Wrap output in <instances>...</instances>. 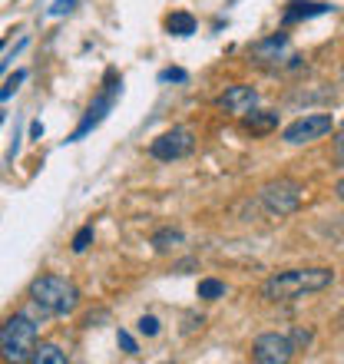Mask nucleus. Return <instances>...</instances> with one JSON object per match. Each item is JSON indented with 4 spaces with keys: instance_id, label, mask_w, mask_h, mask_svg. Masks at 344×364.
<instances>
[{
    "instance_id": "obj_15",
    "label": "nucleus",
    "mask_w": 344,
    "mask_h": 364,
    "mask_svg": "<svg viewBox=\"0 0 344 364\" xmlns=\"http://www.w3.org/2000/svg\"><path fill=\"white\" fill-rule=\"evenodd\" d=\"M30 364H67V351L57 345H37Z\"/></svg>"
},
{
    "instance_id": "obj_27",
    "label": "nucleus",
    "mask_w": 344,
    "mask_h": 364,
    "mask_svg": "<svg viewBox=\"0 0 344 364\" xmlns=\"http://www.w3.org/2000/svg\"><path fill=\"white\" fill-rule=\"evenodd\" d=\"M4 70H7V60H0V73H4Z\"/></svg>"
},
{
    "instance_id": "obj_14",
    "label": "nucleus",
    "mask_w": 344,
    "mask_h": 364,
    "mask_svg": "<svg viewBox=\"0 0 344 364\" xmlns=\"http://www.w3.org/2000/svg\"><path fill=\"white\" fill-rule=\"evenodd\" d=\"M182 245V232L179 229H159L153 235V249L159 252V255H166V252H172V249H179Z\"/></svg>"
},
{
    "instance_id": "obj_2",
    "label": "nucleus",
    "mask_w": 344,
    "mask_h": 364,
    "mask_svg": "<svg viewBox=\"0 0 344 364\" xmlns=\"http://www.w3.org/2000/svg\"><path fill=\"white\" fill-rule=\"evenodd\" d=\"M30 301L43 315H70L80 305V288L63 275H40L30 285Z\"/></svg>"
},
{
    "instance_id": "obj_1",
    "label": "nucleus",
    "mask_w": 344,
    "mask_h": 364,
    "mask_svg": "<svg viewBox=\"0 0 344 364\" xmlns=\"http://www.w3.org/2000/svg\"><path fill=\"white\" fill-rule=\"evenodd\" d=\"M331 282H335L331 269H288L265 278L262 298L272 305H285V301H295V298L311 295V291H325Z\"/></svg>"
},
{
    "instance_id": "obj_12",
    "label": "nucleus",
    "mask_w": 344,
    "mask_h": 364,
    "mask_svg": "<svg viewBox=\"0 0 344 364\" xmlns=\"http://www.w3.org/2000/svg\"><path fill=\"white\" fill-rule=\"evenodd\" d=\"M242 123L249 133H272L278 126V113H262V109H252V113L242 116Z\"/></svg>"
},
{
    "instance_id": "obj_4",
    "label": "nucleus",
    "mask_w": 344,
    "mask_h": 364,
    "mask_svg": "<svg viewBox=\"0 0 344 364\" xmlns=\"http://www.w3.org/2000/svg\"><path fill=\"white\" fill-rule=\"evenodd\" d=\"M301 196H305V186L291 176H278V179L265 182L258 189V199L272 215H291V212L301 205Z\"/></svg>"
},
{
    "instance_id": "obj_10",
    "label": "nucleus",
    "mask_w": 344,
    "mask_h": 364,
    "mask_svg": "<svg viewBox=\"0 0 344 364\" xmlns=\"http://www.w3.org/2000/svg\"><path fill=\"white\" fill-rule=\"evenodd\" d=\"M255 106H258V93L249 83H235V87H229L219 96V109H225V113H232V116H245V113H252Z\"/></svg>"
},
{
    "instance_id": "obj_5",
    "label": "nucleus",
    "mask_w": 344,
    "mask_h": 364,
    "mask_svg": "<svg viewBox=\"0 0 344 364\" xmlns=\"http://www.w3.org/2000/svg\"><path fill=\"white\" fill-rule=\"evenodd\" d=\"M119 87H123V83H119V80H116V73L109 70V73H106V90H103L100 96H96L93 103H90V109H86V116H83V123H80L77 129H73V136H70V143H77V139H83V136L90 133V129H96V126L103 123L106 113L113 109L116 96H119Z\"/></svg>"
},
{
    "instance_id": "obj_16",
    "label": "nucleus",
    "mask_w": 344,
    "mask_h": 364,
    "mask_svg": "<svg viewBox=\"0 0 344 364\" xmlns=\"http://www.w3.org/2000/svg\"><path fill=\"white\" fill-rule=\"evenodd\" d=\"M199 298H205V301L225 298V282H219V278H202L199 282Z\"/></svg>"
},
{
    "instance_id": "obj_13",
    "label": "nucleus",
    "mask_w": 344,
    "mask_h": 364,
    "mask_svg": "<svg viewBox=\"0 0 344 364\" xmlns=\"http://www.w3.org/2000/svg\"><path fill=\"white\" fill-rule=\"evenodd\" d=\"M166 30H169L172 37H192L195 33V17L186 14V10H176V14L166 17Z\"/></svg>"
},
{
    "instance_id": "obj_26",
    "label": "nucleus",
    "mask_w": 344,
    "mask_h": 364,
    "mask_svg": "<svg viewBox=\"0 0 344 364\" xmlns=\"http://www.w3.org/2000/svg\"><path fill=\"white\" fill-rule=\"evenodd\" d=\"M335 192H338V199L344 202V179H341V182H338V186H335Z\"/></svg>"
},
{
    "instance_id": "obj_3",
    "label": "nucleus",
    "mask_w": 344,
    "mask_h": 364,
    "mask_svg": "<svg viewBox=\"0 0 344 364\" xmlns=\"http://www.w3.org/2000/svg\"><path fill=\"white\" fill-rule=\"evenodd\" d=\"M37 351V321L30 315H14L0 325V358L7 364H30Z\"/></svg>"
},
{
    "instance_id": "obj_24",
    "label": "nucleus",
    "mask_w": 344,
    "mask_h": 364,
    "mask_svg": "<svg viewBox=\"0 0 344 364\" xmlns=\"http://www.w3.org/2000/svg\"><path fill=\"white\" fill-rule=\"evenodd\" d=\"M335 153H338V159H344V123H341V129H338V136H335Z\"/></svg>"
},
{
    "instance_id": "obj_9",
    "label": "nucleus",
    "mask_w": 344,
    "mask_h": 364,
    "mask_svg": "<svg viewBox=\"0 0 344 364\" xmlns=\"http://www.w3.org/2000/svg\"><path fill=\"white\" fill-rule=\"evenodd\" d=\"M331 116L328 113H311V116H301V119H295L291 126H285V133H281V139H285L288 146H301V143H315V139H321L325 133H331Z\"/></svg>"
},
{
    "instance_id": "obj_19",
    "label": "nucleus",
    "mask_w": 344,
    "mask_h": 364,
    "mask_svg": "<svg viewBox=\"0 0 344 364\" xmlns=\"http://www.w3.org/2000/svg\"><path fill=\"white\" fill-rule=\"evenodd\" d=\"M90 242H93V225H83V229L73 235V252H86Z\"/></svg>"
},
{
    "instance_id": "obj_6",
    "label": "nucleus",
    "mask_w": 344,
    "mask_h": 364,
    "mask_svg": "<svg viewBox=\"0 0 344 364\" xmlns=\"http://www.w3.org/2000/svg\"><path fill=\"white\" fill-rule=\"evenodd\" d=\"M192 149H195V136H192V129H186V126H176V129L156 136L153 143H149V156H153V159H163V163L186 159Z\"/></svg>"
},
{
    "instance_id": "obj_25",
    "label": "nucleus",
    "mask_w": 344,
    "mask_h": 364,
    "mask_svg": "<svg viewBox=\"0 0 344 364\" xmlns=\"http://www.w3.org/2000/svg\"><path fill=\"white\" fill-rule=\"evenodd\" d=\"M30 136H33V139H40V136H43V126L33 123V126H30Z\"/></svg>"
},
{
    "instance_id": "obj_23",
    "label": "nucleus",
    "mask_w": 344,
    "mask_h": 364,
    "mask_svg": "<svg viewBox=\"0 0 344 364\" xmlns=\"http://www.w3.org/2000/svg\"><path fill=\"white\" fill-rule=\"evenodd\" d=\"M291 341H295V348L308 345V341H311V331H305V328H295V331H291Z\"/></svg>"
},
{
    "instance_id": "obj_21",
    "label": "nucleus",
    "mask_w": 344,
    "mask_h": 364,
    "mask_svg": "<svg viewBox=\"0 0 344 364\" xmlns=\"http://www.w3.org/2000/svg\"><path fill=\"white\" fill-rule=\"evenodd\" d=\"M116 341H119V348H123L126 355H139V351H136V341L126 335V331H119V335H116Z\"/></svg>"
},
{
    "instance_id": "obj_18",
    "label": "nucleus",
    "mask_w": 344,
    "mask_h": 364,
    "mask_svg": "<svg viewBox=\"0 0 344 364\" xmlns=\"http://www.w3.org/2000/svg\"><path fill=\"white\" fill-rule=\"evenodd\" d=\"M23 80H27V73H23V70H17L14 77H7V83L0 87V100H10V96L17 93V87H20V83H23Z\"/></svg>"
},
{
    "instance_id": "obj_11",
    "label": "nucleus",
    "mask_w": 344,
    "mask_h": 364,
    "mask_svg": "<svg viewBox=\"0 0 344 364\" xmlns=\"http://www.w3.org/2000/svg\"><path fill=\"white\" fill-rule=\"evenodd\" d=\"M328 10H331V4H315V0H295V4H288V7H285V17H281V23H285V27H291V23H298V20L321 17V14H328Z\"/></svg>"
},
{
    "instance_id": "obj_29",
    "label": "nucleus",
    "mask_w": 344,
    "mask_h": 364,
    "mask_svg": "<svg viewBox=\"0 0 344 364\" xmlns=\"http://www.w3.org/2000/svg\"><path fill=\"white\" fill-rule=\"evenodd\" d=\"M0 123H4V113H0Z\"/></svg>"
},
{
    "instance_id": "obj_22",
    "label": "nucleus",
    "mask_w": 344,
    "mask_h": 364,
    "mask_svg": "<svg viewBox=\"0 0 344 364\" xmlns=\"http://www.w3.org/2000/svg\"><path fill=\"white\" fill-rule=\"evenodd\" d=\"M73 10V0H53V7H50V17H60V14H70Z\"/></svg>"
},
{
    "instance_id": "obj_20",
    "label": "nucleus",
    "mask_w": 344,
    "mask_h": 364,
    "mask_svg": "<svg viewBox=\"0 0 344 364\" xmlns=\"http://www.w3.org/2000/svg\"><path fill=\"white\" fill-rule=\"evenodd\" d=\"M159 80H163V83H186V80H189V73H186L182 67H169V70H163V73H159Z\"/></svg>"
},
{
    "instance_id": "obj_8",
    "label": "nucleus",
    "mask_w": 344,
    "mask_h": 364,
    "mask_svg": "<svg viewBox=\"0 0 344 364\" xmlns=\"http://www.w3.org/2000/svg\"><path fill=\"white\" fill-rule=\"evenodd\" d=\"M249 57L255 60V63H262V67H281L288 60H298L288 33H272V37H265V40H255L249 47Z\"/></svg>"
},
{
    "instance_id": "obj_17",
    "label": "nucleus",
    "mask_w": 344,
    "mask_h": 364,
    "mask_svg": "<svg viewBox=\"0 0 344 364\" xmlns=\"http://www.w3.org/2000/svg\"><path fill=\"white\" fill-rule=\"evenodd\" d=\"M136 328H139V335L156 338V335H159V318H156V315H143L139 321H136Z\"/></svg>"
},
{
    "instance_id": "obj_28",
    "label": "nucleus",
    "mask_w": 344,
    "mask_h": 364,
    "mask_svg": "<svg viewBox=\"0 0 344 364\" xmlns=\"http://www.w3.org/2000/svg\"><path fill=\"white\" fill-rule=\"evenodd\" d=\"M0 50H4V40H0Z\"/></svg>"
},
{
    "instance_id": "obj_7",
    "label": "nucleus",
    "mask_w": 344,
    "mask_h": 364,
    "mask_svg": "<svg viewBox=\"0 0 344 364\" xmlns=\"http://www.w3.org/2000/svg\"><path fill=\"white\" fill-rule=\"evenodd\" d=\"M295 341L288 335H275V331H268V335H258L252 341V361L255 364H288L295 358Z\"/></svg>"
}]
</instances>
